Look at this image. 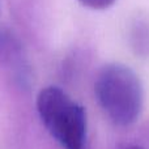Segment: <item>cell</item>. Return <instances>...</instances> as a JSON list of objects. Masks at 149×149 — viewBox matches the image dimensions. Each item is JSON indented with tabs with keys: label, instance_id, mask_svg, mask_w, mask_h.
<instances>
[{
	"label": "cell",
	"instance_id": "1",
	"mask_svg": "<svg viewBox=\"0 0 149 149\" xmlns=\"http://www.w3.org/2000/svg\"><path fill=\"white\" fill-rule=\"evenodd\" d=\"M95 94L109 118L119 126L134 123L143 107V85L137 74L120 63L101 70L95 81Z\"/></svg>",
	"mask_w": 149,
	"mask_h": 149
},
{
	"label": "cell",
	"instance_id": "2",
	"mask_svg": "<svg viewBox=\"0 0 149 149\" xmlns=\"http://www.w3.org/2000/svg\"><path fill=\"white\" fill-rule=\"evenodd\" d=\"M37 109L47 131L64 149H86V115L81 105L58 86L38 94Z\"/></svg>",
	"mask_w": 149,
	"mask_h": 149
},
{
	"label": "cell",
	"instance_id": "3",
	"mask_svg": "<svg viewBox=\"0 0 149 149\" xmlns=\"http://www.w3.org/2000/svg\"><path fill=\"white\" fill-rule=\"evenodd\" d=\"M0 60L22 84L29 79L28 65L24 59L20 43L12 34L5 31L0 33Z\"/></svg>",
	"mask_w": 149,
	"mask_h": 149
},
{
	"label": "cell",
	"instance_id": "4",
	"mask_svg": "<svg viewBox=\"0 0 149 149\" xmlns=\"http://www.w3.org/2000/svg\"><path fill=\"white\" fill-rule=\"evenodd\" d=\"M79 3H81L84 7L90 8V9H97V10H102L106 8L111 7L116 0H77Z\"/></svg>",
	"mask_w": 149,
	"mask_h": 149
},
{
	"label": "cell",
	"instance_id": "5",
	"mask_svg": "<svg viewBox=\"0 0 149 149\" xmlns=\"http://www.w3.org/2000/svg\"><path fill=\"white\" fill-rule=\"evenodd\" d=\"M127 149H143V148H140V147H137V145H131V147H128Z\"/></svg>",
	"mask_w": 149,
	"mask_h": 149
}]
</instances>
